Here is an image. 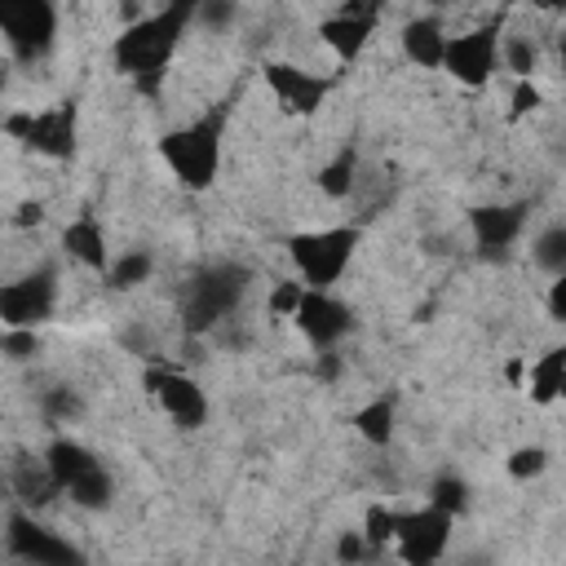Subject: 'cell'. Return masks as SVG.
<instances>
[{"label": "cell", "mask_w": 566, "mask_h": 566, "mask_svg": "<svg viewBox=\"0 0 566 566\" xmlns=\"http://www.w3.org/2000/svg\"><path fill=\"white\" fill-rule=\"evenodd\" d=\"M195 9H199V0H168L164 9H155V13L137 18V22H128V27L115 35L111 57H115V66L137 84V93H150V97L159 93V84H164V75H168V62H172V53H177L186 27L195 22Z\"/></svg>", "instance_id": "1"}, {"label": "cell", "mask_w": 566, "mask_h": 566, "mask_svg": "<svg viewBox=\"0 0 566 566\" xmlns=\"http://www.w3.org/2000/svg\"><path fill=\"white\" fill-rule=\"evenodd\" d=\"M221 128H226V111H212L203 119H190L181 128H168L159 137V155L172 168V177L186 190H208L217 181L221 168Z\"/></svg>", "instance_id": "2"}, {"label": "cell", "mask_w": 566, "mask_h": 566, "mask_svg": "<svg viewBox=\"0 0 566 566\" xmlns=\"http://www.w3.org/2000/svg\"><path fill=\"white\" fill-rule=\"evenodd\" d=\"M252 292V274L234 261H217L208 270H199L186 292H181V323L186 332H212L221 318H230L243 296Z\"/></svg>", "instance_id": "3"}, {"label": "cell", "mask_w": 566, "mask_h": 566, "mask_svg": "<svg viewBox=\"0 0 566 566\" xmlns=\"http://www.w3.org/2000/svg\"><path fill=\"white\" fill-rule=\"evenodd\" d=\"M358 248V230L354 226H332V230H305L287 239V256L301 274L305 287H332L340 283V274L349 270Z\"/></svg>", "instance_id": "4"}, {"label": "cell", "mask_w": 566, "mask_h": 566, "mask_svg": "<svg viewBox=\"0 0 566 566\" xmlns=\"http://www.w3.org/2000/svg\"><path fill=\"white\" fill-rule=\"evenodd\" d=\"M44 460H49V469H53L62 495H71L80 509H106V500H111L115 486H111L106 464H102L84 442H75V438H53L49 451H44Z\"/></svg>", "instance_id": "5"}, {"label": "cell", "mask_w": 566, "mask_h": 566, "mask_svg": "<svg viewBox=\"0 0 566 566\" xmlns=\"http://www.w3.org/2000/svg\"><path fill=\"white\" fill-rule=\"evenodd\" d=\"M0 35L18 62H35L57 40V4L53 0H0Z\"/></svg>", "instance_id": "6"}, {"label": "cell", "mask_w": 566, "mask_h": 566, "mask_svg": "<svg viewBox=\"0 0 566 566\" xmlns=\"http://www.w3.org/2000/svg\"><path fill=\"white\" fill-rule=\"evenodd\" d=\"M4 128L44 159H71L75 155V102H57L44 111H18L4 119Z\"/></svg>", "instance_id": "7"}, {"label": "cell", "mask_w": 566, "mask_h": 566, "mask_svg": "<svg viewBox=\"0 0 566 566\" xmlns=\"http://www.w3.org/2000/svg\"><path fill=\"white\" fill-rule=\"evenodd\" d=\"M57 305V274L49 265L0 283V323L4 327H40Z\"/></svg>", "instance_id": "8"}, {"label": "cell", "mask_w": 566, "mask_h": 566, "mask_svg": "<svg viewBox=\"0 0 566 566\" xmlns=\"http://www.w3.org/2000/svg\"><path fill=\"white\" fill-rule=\"evenodd\" d=\"M495 66H500V22L478 27V31H464V35H447L442 71H451L460 84L482 88L495 75Z\"/></svg>", "instance_id": "9"}, {"label": "cell", "mask_w": 566, "mask_h": 566, "mask_svg": "<svg viewBox=\"0 0 566 566\" xmlns=\"http://www.w3.org/2000/svg\"><path fill=\"white\" fill-rule=\"evenodd\" d=\"M447 539H451V513H442L438 504H424V509H411V513L398 509L394 548H398L402 562H411V566L438 562L442 548H447Z\"/></svg>", "instance_id": "10"}, {"label": "cell", "mask_w": 566, "mask_h": 566, "mask_svg": "<svg viewBox=\"0 0 566 566\" xmlns=\"http://www.w3.org/2000/svg\"><path fill=\"white\" fill-rule=\"evenodd\" d=\"M142 380H146V389L155 394V402L164 407V416L177 429H199L208 420V394L186 371H177V367H146Z\"/></svg>", "instance_id": "11"}, {"label": "cell", "mask_w": 566, "mask_h": 566, "mask_svg": "<svg viewBox=\"0 0 566 566\" xmlns=\"http://www.w3.org/2000/svg\"><path fill=\"white\" fill-rule=\"evenodd\" d=\"M292 318H296V327L305 332V340L314 349H336L354 332V314L327 287H305L296 310H292Z\"/></svg>", "instance_id": "12"}, {"label": "cell", "mask_w": 566, "mask_h": 566, "mask_svg": "<svg viewBox=\"0 0 566 566\" xmlns=\"http://www.w3.org/2000/svg\"><path fill=\"white\" fill-rule=\"evenodd\" d=\"M376 22H380V0H345L340 13H332V18L318 22V40H323L340 62H354V57L367 49Z\"/></svg>", "instance_id": "13"}, {"label": "cell", "mask_w": 566, "mask_h": 566, "mask_svg": "<svg viewBox=\"0 0 566 566\" xmlns=\"http://www.w3.org/2000/svg\"><path fill=\"white\" fill-rule=\"evenodd\" d=\"M265 84L287 115H314L332 88V80H323L296 62H265Z\"/></svg>", "instance_id": "14"}, {"label": "cell", "mask_w": 566, "mask_h": 566, "mask_svg": "<svg viewBox=\"0 0 566 566\" xmlns=\"http://www.w3.org/2000/svg\"><path fill=\"white\" fill-rule=\"evenodd\" d=\"M526 203H482L469 212V226H473V239L482 248V256H504L522 230H526Z\"/></svg>", "instance_id": "15"}, {"label": "cell", "mask_w": 566, "mask_h": 566, "mask_svg": "<svg viewBox=\"0 0 566 566\" xmlns=\"http://www.w3.org/2000/svg\"><path fill=\"white\" fill-rule=\"evenodd\" d=\"M9 553L22 557V562H35V566H62V562H75V548L66 539H57L49 526H40L31 517V509L13 513L9 517Z\"/></svg>", "instance_id": "16"}, {"label": "cell", "mask_w": 566, "mask_h": 566, "mask_svg": "<svg viewBox=\"0 0 566 566\" xmlns=\"http://www.w3.org/2000/svg\"><path fill=\"white\" fill-rule=\"evenodd\" d=\"M62 248H66V256H71V261H80V265H84V270H93V274H102V270L111 265L106 230H102L97 212H80L75 221H66V230H62Z\"/></svg>", "instance_id": "17"}, {"label": "cell", "mask_w": 566, "mask_h": 566, "mask_svg": "<svg viewBox=\"0 0 566 566\" xmlns=\"http://www.w3.org/2000/svg\"><path fill=\"white\" fill-rule=\"evenodd\" d=\"M442 49H447V31H442V22H438L433 13L411 18V22L402 27V53H407L411 66L438 71V66H442Z\"/></svg>", "instance_id": "18"}, {"label": "cell", "mask_w": 566, "mask_h": 566, "mask_svg": "<svg viewBox=\"0 0 566 566\" xmlns=\"http://www.w3.org/2000/svg\"><path fill=\"white\" fill-rule=\"evenodd\" d=\"M13 495H18L22 509H31V513L49 509V504L62 495V486H57L49 460H22V464L13 469Z\"/></svg>", "instance_id": "19"}, {"label": "cell", "mask_w": 566, "mask_h": 566, "mask_svg": "<svg viewBox=\"0 0 566 566\" xmlns=\"http://www.w3.org/2000/svg\"><path fill=\"white\" fill-rule=\"evenodd\" d=\"M526 389H531L535 402H553V398H562V389H566V349H562V345H553V349H544L539 358H531Z\"/></svg>", "instance_id": "20"}, {"label": "cell", "mask_w": 566, "mask_h": 566, "mask_svg": "<svg viewBox=\"0 0 566 566\" xmlns=\"http://www.w3.org/2000/svg\"><path fill=\"white\" fill-rule=\"evenodd\" d=\"M394 420H398V398L394 394H380V398H371L367 407L354 411V433L367 438L371 447H385L394 438Z\"/></svg>", "instance_id": "21"}, {"label": "cell", "mask_w": 566, "mask_h": 566, "mask_svg": "<svg viewBox=\"0 0 566 566\" xmlns=\"http://www.w3.org/2000/svg\"><path fill=\"white\" fill-rule=\"evenodd\" d=\"M500 62L517 75V80H531L539 71V40L535 35H522V31H500Z\"/></svg>", "instance_id": "22"}, {"label": "cell", "mask_w": 566, "mask_h": 566, "mask_svg": "<svg viewBox=\"0 0 566 566\" xmlns=\"http://www.w3.org/2000/svg\"><path fill=\"white\" fill-rule=\"evenodd\" d=\"M150 270H155V261H150V252H142V248H133V252H124V256H115L102 274H106V283L115 287V292H128V287H142L146 279H150Z\"/></svg>", "instance_id": "23"}, {"label": "cell", "mask_w": 566, "mask_h": 566, "mask_svg": "<svg viewBox=\"0 0 566 566\" xmlns=\"http://www.w3.org/2000/svg\"><path fill=\"white\" fill-rule=\"evenodd\" d=\"M354 172H358V155L354 150H340L332 164L318 168V190L332 195V199H345L354 190Z\"/></svg>", "instance_id": "24"}, {"label": "cell", "mask_w": 566, "mask_h": 566, "mask_svg": "<svg viewBox=\"0 0 566 566\" xmlns=\"http://www.w3.org/2000/svg\"><path fill=\"white\" fill-rule=\"evenodd\" d=\"M531 256H535L539 270H548V274H566V230H562V226H548V230L535 239Z\"/></svg>", "instance_id": "25"}, {"label": "cell", "mask_w": 566, "mask_h": 566, "mask_svg": "<svg viewBox=\"0 0 566 566\" xmlns=\"http://www.w3.org/2000/svg\"><path fill=\"white\" fill-rule=\"evenodd\" d=\"M394 522H398V509H389V504H371V509H367L363 535H367V544H371L376 553H385V548L394 544Z\"/></svg>", "instance_id": "26"}, {"label": "cell", "mask_w": 566, "mask_h": 566, "mask_svg": "<svg viewBox=\"0 0 566 566\" xmlns=\"http://www.w3.org/2000/svg\"><path fill=\"white\" fill-rule=\"evenodd\" d=\"M429 504H438L442 513H464V504H469V486H464V478H433V486H429Z\"/></svg>", "instance_id": "27"}, {"label": "cell", "mask_w": 566, "mask_h": 566, "mask_svg": "<svg viewBox=\"0 0 566 566\" xmlns=\"http://www.w3.org/2000/svg\"><path fill=\"white\" fill-rule=\"evenodd\" d=\"M544 469H548V451H544V447H517V451L509 455V473L522 478V482H526V478H539Z\"/></svg>", "instance_id": "28"}, {"label": "cell", "mask_w": 566, "mask_h": 566, "mask_svg": "<svg viewBox=\"0 0 566 566\" xmlns=\"http://www.w3.org/2000/svg\"><path fill=\"white\" fill-rule=\"evenodd\" d=\"M44 411H49V420H71L80 411V398L71 389H49L44 394Z\"/></svg>", "instance_id": "29"}, {"label": "cell", "mask_w": 566, "mask_h": 566, "mask_svg": "<svg viewBox=\"0 0 566 566\" xmlns=\"http://www.w3.org/2000/svg\"><path fill=\"white\" fill-rule=\"evenodd\" d=\"M301 283H274V292H270V314L279 318V314H292L296 310V301H301Z\"/></svg>", "instance_id": "30"}, {"label": "cell", "mask_w": 566, "mask_h": 566, "mask_svg": "<svg viewBox=\"0 0 566 566\" xmlns=\"http://www.w3.org/2000/svg\"><path fill=\"white\" fill-rule=\"evenodd\" d=\"M531 111H539V88L531 80H517L513 84V115H531Z\"/></svg>", "instance_id": "31"}, {"label": "cell", "mask_w": 566, "mask_h": 566, "mask_svg": "<svg viewBox=\"0 0 566 566\" xmlns=\"http://www.w3.org/2000/svg\"><path fill=\"white\" fill-rule=\"evenodd\" d=\"M336 553H340V557H345V562H349V557H354V562H358V557H376V548H371V544H367V535H363V531H358V535H345V539H340V548H336Z\"/></svg>", "instance_id": "32"}, {"label": "cell", "mask_w": 566, "mask_h": 566, "mask_svg": "<svg viewBox=\"0 0 566 566\" xmlns=\"http://www.w3.org/2000/svg\"><path fill=\"white\" fill-rule=\"evenodd\" d=\"M548 310H553V323L566 318V274H553V292H548Z\"/></svg>", "instance_id": "33"}, {"label": "cell", "mask_w": 566, "mask_h": 566, "mask_svg": "<svg viewBox=\"0 0 566 566\" xmlns=\"http://www.w3.org/2000/svg\"><path fill=\"white\" fill-rule=\"evenodd\" d=\"M535 9H544V13H562L566 9V0H531Z\"/></svg>", "instance_id": "34"}, {"label": "cell", "mask_w": 566, "mask_h": 566, "mask_svg": "<svg viewBox=\"0 0 566 566\" xmlns=\"http://www.w3.org/2000/svg\"><path fill=\"white\" fill-rule=\"evenodd\" d=\"M424 4H438V9H442V4H451V0H424Z\"/></svg>", "instance_id": "35"}, {"label": "cell", "mask_w": 566, "mask_h": 566, "mask_svg": "<svg viewBox=\"0 0 566 566\" xmlns=\"http://www.w3.org/2000/svg\"><path fill=\"white\" fill-rule=\"evenodd\" d=\"M0 84H4V75H0Z\"/></svg>", "instance_id": "36"}]
</instances>
